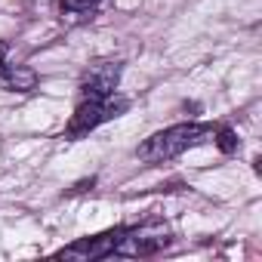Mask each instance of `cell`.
I'll return each mask as SVG.
<instances>
[{"instance_id": "obj_1", "label": "cell", "mask_w": 262, "mask_h": 262, "mask_svg": "<svg viewBox=\"0 0 262 262\" xmlns=\"http://www.w3.org/2000/svg\"><path fill=\"white\" fill-rule=\"evenodd\" d=\"M213 139H216V129L210 123H176V126H167L161 133L148 136L136 148V155L145 164H164V161H173V158L185 155L188 148L207 145Z\"/></svg>"}, {"instance_id": "obj_3", "label": "cell", "mask_w": 262, "mask_h": 262, "mask_svg": "<svg viewBox=\"0 0 262 262\" xmlns=\"http://www.w3.org/2000/svg\"><path fill=\"white\" fill-rule=\"evenodd\" d=\"M126 105H129V102H126V99H120L117 93L102 96V99H80V105H77V111L71 114L65 133H68L71 139L86 136L90 129H96L99 123H105V120L117 117L120 111H126Z\"/></svg>"}, {"instance_id": "obj_4", "label": "cell", "mask_w": 262, "mask_h": 262, "mask_svg": "<svg viewBox=\"0 0 262 262\" xmlns=\"http://www.w3.org/2000/svg\"><path fill=\"white\" fill-rule=\"evenodd\" d=\"M117 83H120V62H111V59L96 62L80 77V99L111 96V93H117Z\"/></svg>"}, {"instance_id": "obj_8", "label": "cell", "mask_w": 262, "mask_h": 262, "mask_svg": "<svg viewBox=\"0 0 262 262\" xmlns=\"http://www.w3.org/2000/svg\"><path fill=\"white\" fill-rule=\"evenodd\" d=\"M216 136H219V139H213V142H219L225 151H234L237 142H234V133H231V129H216Z\"/></svg>"}, {"instance_id": "obj_7", "label": "cell", "mask_w": 262, "mask_h": 262, "mask_svg": "<svg viewBox=\"0 0 262 262\" xmlns=\"http://www.w3.org/2000/svg\"><path fill=\"white\" fill-rule=\"evenodd\" d=\"M96 7H99V0H59L62 16L71 19V22H83V19H90V16L96 13Z\"/></svg>"}, {"instance_id": "obj_6", "label": "cell", "mask_w": 262, "mask_h": 262, "mask_svg": "<svg viewBox=\"0 0 262 262\" xmlns=\"http://www.w3.org/2000/svg\"><path fill=\"white\" fill-rule=\"evenodd\" d=\"M4 56H7V43H0V80H4L10 90H16V93L34 90V83H37L34 71H28L22 65H10V62H4Z\"/></svg>"}, {"instance_id": "obj_5", "label": "cell", "mask_w": 262, "mask_h": 262, "mask_svg": "<svg viewBox=\"0 0 262 262\" xmlns=\"http://www.w3.org/2000/svg\"><path fill=\"white\" fill-rule=\"evenodd\" d=\"M123 228H114V231H102V234H93V237H83L65 250H59V256H77V259H105L111 256L117 237H120Z\"/></svg>"}, {"instance_id": "obj_2", "label": "cell", "mask_w": 262, "mask_h": 262, "mask_svg": "<svg viewBox=\"0 0 262 262\" xmlns=\"http://www.w3.org/2000/svg\"><path fill=\"white\" fill-rule=\"evenodd\" d=\"M170 228L161 222H148V225H136V228H123L111 256H126V259H142V256H155L164 247H170Z\"/></svg>"}]
</instances>
